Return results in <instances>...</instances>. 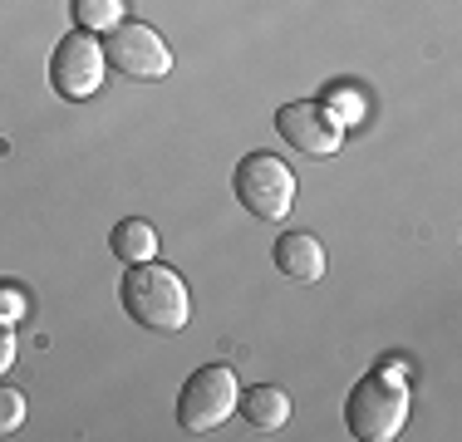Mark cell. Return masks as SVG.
<instances>
[{"label": "cell", "instance_id": "obj_5", "mask_svg": "<svg viewBox=\"0 0 462 442\" xmlns=\"http://www.w3.org/2000/svg\"><path fill=\"white\" fill-rule=\"evenodd\" d=\"M104 60L114 64L124 79H162L172 69V50L143 20H118L114 30H104Z\"/></svg>", "mask_w": 462, "mask_h": 442}, {"label": "cell", "instance_id": "obj_6", "mask_svg": "<svg viewBox=\"0 0 462 442\" xmlns=\"http://www.w3.org/2000/svg\"><path fill=\"white\" fill-rule=\"evenodd\" d=\"M104 44H98L89 30H74V35H64L54 44L50 54V84L60 98H94L98 84H104Z\"/></svg>", "mask_w": 462, "mask_h": 442}, {"label": "cell", "instance_id": "obj_10", "mask_svg": "<svg viewBox=\"0 0 462 442\" xmlns=\"http://www.w3.org/2000/svg\"><path fill=\"white\" fill-rule=\"evenodd\" d=\"M108 246H114V256L118 261H128V265H138V261H152L158 256V231L148 226V221H118L114 226V236H108Z\"/></svg>", "mask_w": 462, "mask_h": 442}, {"label": "cell", "instance_id": "obj_7", "mask_svg": "<svg viewBox=\"0 0 462 442\" xmlns=\"http://www.w3.org/2000/svg\"><path fill=\"white\" fill-rule=\"evenodd\" d=\"M276 133L295 152H305V158H335L339 143H345V124H339L325 104H315V98L281 104L276 108Z\"/></svg>", "mask_w": 462, "mask_h": 442}, {"label": "cell", "instance_id": "obj_4", "mask_svg": "<svg viewBox=\"0 0 462 442\" xmlns=\"http://www.w3.org/2000/svg\"><path fill=\"white\" fill-rule=\"evenodd\" d=\"M236 393H241L236 373H231L226 364L197 369L178 393V428L182 433H212V428H222L226 418L236 413Z\"/></svg>", "mask_w": 462, "mask_h": 442}, {"label": "cell", "instance_id": "obj_13", "mask_svg": "<svg viewBox=\"0 0 462 442\" xmlns=\"http://www.w3.org/2000/svg\"><path fill=\"white\" fill-rule=\"evenodd\" d=\"M325 108L339 118V124H349V114H359V94H349V88H329V94H325Z\"/></svg>", "mask_w": 462, "mask_h": 442}, {"label": "cell", "instance_id": "obj_8", "mask_svg": "<svg viewBox=\"0 0 462 442\" xmlns=\"http://www.w3.org/2000/svg\"><path fill=\"white\" fill-rule=\"evenodd\" d=\"M276 271L295 285H315L325 275V246L310 236V231H291V236H276V251H271Z\"/></svg>", "mask_w": 462, "mask_h": 442}, {"label": "cell", "instance_id": "obj_2", "mask_svg": "<svg viewBox=\"0 0 462 442\" xmlns=\"http://www.w3.org/2000/svg\"><path fill=\"white\" fill-rule=\"evenodd\" d=\"M345 423L365 442H393L409 423V383L399 369H374L349 389L345 398Z\"/></svg>", "mask_w": 462, "mask_h": 442}, {"label": "cell", "instance_id": "obj_14", "mask_svg": "<svg viewBox=\"0 0 462 442\" xmlns=\"http://www.w3.org/2000/svg\"><path fill=\"white\" fill-rule=\"evenodd\" d=\"M15 319H20V295L0 290V325H15Z\"/></svg>", "mask_w": 462, "mask_h": 442}, {"label": "cell", "instance_id": "obj_3", "mask_svg": "<svg viewBox=\"0 0 462 442\" xmlns=\"http://www.w3.org/2000/svg\"><path fill=\"white\" fill-rule=\"evenodd\" d=\"M231 192L256 221H281L295 202V172L276 152H246L231 172Z\"/></svg>", "mask_w": 462, "mask_h": 442}, {"label": "cell", "instance_id": "obj_15", "mask_svg": "<svg viewBox=\"0 0 462 442\" xmlns=\"http://www.w3.org/2000/svg\"><path fill=\"white\" fill-rule=\"evenodd\" d=\"M15 364V335H10V325H0V373Z\"/></svg>", "mask_w": 462, "mask_h": 442}, {"label": "cell", "instance_id": "obj_1", "mask_svg": "<svg viewBox=\"0 0 462 442\" xmlns=\"http://www.w3.org/2000/svg\"><path fill=\"white\" fill-rule=\"evenodd\" d=\"M118 300H124L128 319L152 329V335H178L187 319H192L187 285L172 265H152V261L128 265V275L118 281Z\"/></svg>", "mask_w": 462, "mask_h": 442}, {"label": "cell", "instance_id": "obj_9", "mask_svg": "<svg viewBox=\"0 0 462 442\" xmlns=\"http://www.w3.org/2000/svg\"><path fill=\"white\" fill-rule=\"evenodd\" d=\"M236 413H241V423L256 428V433H276V428H285V418H291V398H285V389H276V383H256V389L236 393Z\"/></svg>", "mask_w": 462, "mask_h": 442}, {"label": "cell", "instance_id": "obj_12", "mask_svg": "<svg viewBox=\"0 0 462 442\" xmlns=\"http://www.w3.org/2000/svg\"><path fill=\"white\" fill-rule=\"evenodd\" d=\"M20 423H25V393H15V389L0 383V437L20 433Z\"/></svg>", "mask_w": 462, "mask_h": 442}, {"label": "cell", "instance_id": "obj_11", "mask_svg": "<svg viewBox=\"0 0 462 442\" xmlns=\"http://www.w3.org/2000/svg\"><path fill=\"white\" fill-rule=\"evenodd\" d=\"M74 10V25L79 30H114L118 20H124V0H69Z\"/></svg>", "mask_w": 462, "mask_h": 442}]
</instances>
